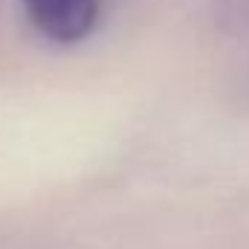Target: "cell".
<instances>
[{
    "label": "cell",
    "mask_w": 249,
    "mask_h": 249,
    "mask_svg": "<svg viewBox=\"0 0 249 249\" xmlns=\"http://www.w3.org/2000/svg\"><path fill=\"white\" fill-rule=\"evenodd\" d=\"M20 3L32 26L55 44L84 41L99 23V0H20Z\"/></svg>",
    "instance_id": "6da1fadb"
}]
</instances>
